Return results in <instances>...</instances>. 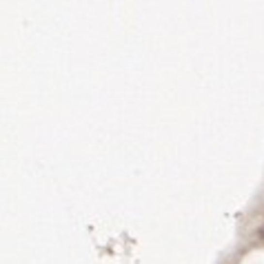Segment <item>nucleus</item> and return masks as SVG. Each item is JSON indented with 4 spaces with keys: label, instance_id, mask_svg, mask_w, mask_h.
Here are the masks:
<instances>
[{
    "label": "nucleus",
    "instance_id": "f257e3e1",
    "mask_svg": "<svg viewBox=\"0 0 264 264\" xmlns=\"http://www.w3.org/2000/svg\"><path fill=\"white\" fill-rule=\"evenodd\" d=\"M260 238H262V240H264V227H262V229H260Z\"/></svg>",
    "mask_w": 264,
    "mask_h": 264
}]
</instances>
